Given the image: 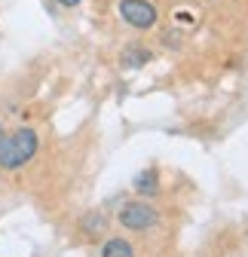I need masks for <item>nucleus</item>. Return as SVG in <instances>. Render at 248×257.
Masks as SVG:
<instances>
[{
  "label": "nucleus",
  "mask_w": 248,
  "mask_h": 257,
  "mask_svg": "<svg viewBox=\"0 0 248 257\" xmlns=\"http://www.w3.org/2000/svg\"><path fill=\"white\" fill-rule=\"evenodd\" d=\"M37 147H40V138L34 128H16L13 135H4V141H0V169L16 172L28 166L34 159Z\"/></svg>",
  "instance_id": "nucleus-1"
},
{
  "label": "nucleus",
  "mask_w": 248,
  "mask_h": 257,
  "mask_svg": "<svg viewBox=\"0 0 248 257\" xmlns=\"http://www.w3.org/2000/svg\"><path fill=\"white\" fill-rule=\"evenodd\" d=\"M119 16L129 28H138V31L157 25V7L150 0H119Z\"/></svg>",
  "instance_id": "nucleus-2"
},
{
  "label": "nucleus",
  "mask_w": 248,
  "mask_h": 257,
  "mask_svg": "<svg viewBox=\"0 0 248 257\" xmlns=\"http://www.w3.org/2000/svg\"><path fill=\"white\" fill-rule=\"evenodd\" d=\"M157 220H160L157 208H153V205H147V202H126V205L119 208V223H122L126 230H132V233L150 230Z\"/></svg>",
  "instance_id": "nucleus-3"
},
{
  "label": "nucleus",
  "mask_w": 248,
  "mask_h": 257,
  "mask_svg": "<svg viewBox=\"0 0 248 257\" xmlns=\"http://www.w3.org/2000/svg\"><path fill=\"white\" fill-rule=\"evenodd\" d=\"M135 193L144 196V199L157 196V193H160V175H157V169H144V172L135 175Z\"/></svg>",
  "instance_id": "nucleus-4"
},
{
  "label": "nucleus",
  "mask_w": 248,
  "mask_h": 257,
  "mask_svg": "<svg viewBox=\"0 0 248 257\" xmlns=\"http://www.w3.org/2000/svg\"><path fill=\"white\" fill-rule=\"evenodd\" d=\"M153 55H150V49H144V46H129V49H122V55H119V64L122 68H141V64H147Z\"/></svg>",
  "instance_id": "nucleus-5"
},
{
  "label": "nucleus",
  "mask_w": 248,
  "mask_h": 257,
  "mask_svg": "<svg viewBox=\"0 0 248 257\" xmlns=\"http://www.w3.org/2000/svg\"><path fill=\"white\" fill-rule=\"evenodd\" d=\"M101 257H135V251L126 239H107L101 248Z\"/></svg>",
  "instance_id": "nucleus-6"
},
{
  "label": "nucleus",
  "mask_w": 248,
  "mask_h": 257,
  "mask_svg": "<svg viewBox=\"0 0 248 257\" xmlns=\"http://www.w3.org/2000/svg\"><path fill=\"white\" fill-rule=\"evenodd\" d=\"M83 227H86L89 233H98V230H101V217H92V220H86Z\"/></svg>",
  "instance_id": "nucleus-7"
},
{
  "label": "nucleus",
  "mask_w": 248,
  "mask_h": 257,
  "mask_svg": "<svg viewBox=\"0 0 248 257\" xmlns=\"http://www.w3.org/2000/svg\"><path fill=\"white\" fill-rule=\"evenodd\" d=\"M58 7H65V10H74V7H80V0H55Z\"/></svg>",
  "instance_id": "nucleus-8"
},
{
  "label": "nucleus",
  "mask_w": 248,
  "mask_h": 257,
  "mask_svg": "<svg viewBox=\"0 0 248 257\" xmlns=\"http://www.w3.org/2000/svg\"><path fill=\"white\" fill-rule=\"evenodd\" d=\"M0 141H4V128H0Z\"/></svg>",
  "instance_id": "nucleus-9"
}]
</instances>
